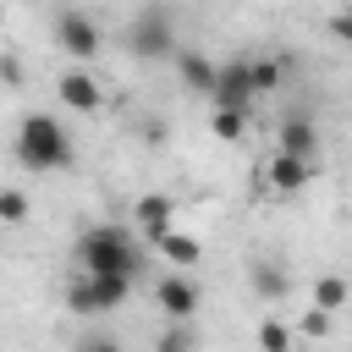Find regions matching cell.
I'll list each match as a JSON object with an SVG mask.
<instances>
[{"label": "cell", "instance_id": "9c48e42d", "mask_svg": "<svg viewBox=\"0 0 352 352\" xmlns=\"http://www.w3.org/2000/svg\"><path fill=\"white\" fill-rule=\"evenodd\" d=\"M170 66H176V82H182L187 94H204V99H209V88H214V60H209L204 50H192V44H176Z\"/></svg>", "mask_w": 352, "mask_h": 352}, {"label": "cell", "instance_id": "d4e9b609", "mask_svg": "<svg viewBox=\"0 0 352 352\" xmlns=\"http://www.w3.org/2000/svg\"><path fill=\"white\" fill-rule=\"evenodd\" d=\"M0 28H6V6H0Z\"/></svg>", "mask_w": 352, "mask_h": 352}, {"label": "cell", "instance_id": "ac0fdd59", "mask_svg": "<svg viewBox=\"0 0 352 352\" xmlns=\"http://www.w3.org/2000/svg\"><path fill=\"white\" fill-rule=\"evenodd\" d=\"M28 220V192L22 187H0V226H22Z\"/></svg>", "mask_w": 352, "mask_h": 352}, {"label": "cell", "instance_id": "603a6c76", "mask_svg": "<svg viewBox=\"0 0 352 352\" xmlns=\"http://www.w3.org/2000/svg\"><path fill=\"white\" fill-rule=\"evenodd\" d=\"M0 82L6 88H22V60L16 55H0Z\"/></svg>", "mask_w": 352, "mask_h": 352}, {"label": "cell", "instance_id": "5bb4252c", "mask_svg": "<svg viewBox=\"0 0 352 352\" xmlns=\"http://www.w3.org/2000/svg\"><path fill=\"white\" fill-rule=\"evenodd\" d=\"M352 302V286L341 280V275H319L314 280V308H330V314H341Z\"/></svg>", "mask_w": 352, "mask_h": 352}, {"label": "cell", "instance_id": "ba28073f", "mask_svg": "<svg viewBox=\"0 0 352 352\" xmlns=\"http://www.w3.org/2000/svg\"><path fill=\"white\" fill-rule=\"evenodd\" d=\"M132 226H138L148 242H160V236L176 226V198H170V192H143V198H132Z\"/></svg>", "mask_w": 352, "mask_h": 352}, {"label": "cell", "instance_id": "4fadbf2b", "mask_svg": "<svg viewBox=\"0 0 352 352\" xmlns=\"http://www.w3.org/2000/svg\"><path fill=\"white\" fill-rule=\"evenodd\" d=\"M275 138H280V148H286V154H308V160L319 154V126H314L308 116H286Z\"/></svg>", "mask_w": 352, "mask_h": 352}, {"label": "cell", "instance_id": "cb8c5ba5", "mask_svg": "<svg viewBox=\"0 0 352 352\" xmlns=\"http://www.w3.org/2000/svg\"><path fill=\"white\" fill-rule=\"evenodd\" d=\"M77 352H121V341H110V336H88V341H77Z\"/></svg>", "mask_w": 352, "mask_h": 352}, {"label": "cell", "instance_id": "44dd1931", "mask_svg": "<svg viewBox=\"0 0 352 352\" xmlns=\"http://www.w3.org/2000/svg\"><path fill=\"white\" fill-rule=\"evenodd\" d=\"M280 77H286V72H280V60H270V55H264V60H253V88H258V94H275V88H280Z\"/></svg>", "mask_w": 352, "mask_h": 352}, {"label": "cell", "instance_id": "7a4b0ae2", "mask_svg": "<svg viewBox=\"0 0 352 352\" xmlns=\"http://www.w3.org/2000/svg\"><path fill=\"white\" fill-rule=\"evenodd\" d=\"M138 264H143V253H138L126 226H88L77 236V270L82 275H132L138 280Z\"/></svg>", "mask_w": 352, "mask_h": 352}, {"label": "cell", "instance_id": "8992f818", "mask_svg": "<svg viewBox=\"0 0 352 352\" xmlns=\"http://www.w3.org/2000/svg\"><path fill=\"white\" fill-rule=\"evenodd\" d=\"M258 99V88H253V60H220L214 66V88H209V104H220V110H248Z\"/></svg>", "mask_w": 352, "mask_h": 352}, {"label": "cell", "instance_id": "ffe728a7", "mask_svg": "<svg viewBox=\"0 0 352 352\" xmlns=\"http://www.w3.org/2000/svg\"><path fill=\"white\" fill-rule=\"evenodd\" d=\"M330 319H336L330 308H314V302H308V314L297 319V330H302L308 341H324V336H330Z\"/></svg>", "mask_w": 352, "mask_h": 352}, {"label": "cell", "instance_id": "52a82bcc", "mask_svg": "<svg viewBox=\"0 0 352 352\" xmlns=\"http://www.w3.org/2000/svg\"><path fill=\"white\" fill-rule=\"evenodd\" d=\"M258 176H264L270 192H286V198H292V192H302V187L314 182V160H308V154H286V148H275V154L264 160Z\"/></svg>", "mask_w": 352, "mask_h": 352}, {"label": "cell", "instance_id": "9a60e30c", "mask_svg": "<svg viewBox=\"0 0 352 352\" xmlns=\"http://www.w3.org/2000/svg\"><path fill=\"white\" fill-rule=\"evenodd\" d=\"M154 248H160V253H165L170 264H198V253H204V248H198V242H192L187 231H176V226H170V231H165V236H160Z\"/></svg>", "mask_w": 352, "mask_h": 352}, {"label": "cell", "instance_id": "2e32d148", "mask_svg": "<svg viewBox=\"0 0 352 352\" xmlns=\"http://www.w3.org/2000/svg\"><path fill=\"white\" fill-rule=\"evenodd\" d=\"M209 126H214V138H220V143H236V138L248 132V110H220V104H214Z\"/></svg>", "mask_w": 352, "mask_h": 352}, {"label": "cell", "instance_id": "6da1fadb", "mask_svg": "<svg viewBox=\"0 0 352 352\" xmlns=\"http://www.w3.org/2000/svg\"><path fill=\"white\" fill-rule=\"evenodd\" d=\"M16 165L33 170V176H50V170H66L72 165V132L55 121V116H22L16 126Z\"/></svg>", "mask_w": 352, "mask_h": 352}, {"label": "cell", "instance_id": "3957f363", "mask_svg": "<svg viewBox=\"0 0 352 352\" xmlns=\"http://www.w3.org/2000/svg\"><path fill=\"white\" fill-rule=\"evenodd\" d=\"M126 50H132L138 60H170V55H176V22H170V11H165L160 0H148V6L132 11V22H126Z\"/></svg>", "mask_w": 352, "mask_h": 352}, {"label": "cell", "instance_id": "8fae6325", "mask_svg": "<svg viewBox=\"0 0 352 352\" xmlns=\"http://www.w3.org/2000/svg\"><path fill=\"white\" fill-rule=\"evenodd\" d=\"M154 302H160V314H165V319H182V324H187V319L198 314V286H192L187 275H176V270H170V275L154 286Z\"/></svg>", "mask_w": 352, "mask_h": 352}, {"label": "cell", "instance_id": "5b68a950", "mask_svg": "<svg viewBox=\"0 0 352 352\" xmlns=\"http://www.w3.org/2000/svg\"><path fill=\"white\" fill-rule=\"evenodd\" d=\"M55 44L77 60V66H88L99 50H104V33H99V22L88 16V11H77V6H66L60 16H55Z\"/></svg>", "mask_w": 352, "mask_h": 352}, {"label": "cell", "instance_id": "277c9868", "mask_svg": "<svg viewBox=\"0 0 352 352\" xmlns=\"http://www.w3.org/2000/svg\"><path fill=\"white\" fill-rule=\"evenodd\" d=\"M126 297H132V275H82V270H77V280L66 286V308H72L77 319L110 314V308H121Z\"/></svg>", "mask_w": 352, "mask_h": 352}, {"label": "cell", "instance_id": "d6986e66", "mask_svg": "<svg viewBox=\"0 0 352 352\" xmlns=\"http://www.w3.org/2000/svg\"><path fill=\"white\" fill-rule=\"evenodd\" d=\"M154 352H192V336L182 319H165V330L154 336Z\"/></svg>", "mask_w": 352, "mask_h": 352}, {"label": "cell", "instance_id": "7402d4cb", "mask_svg": "<svg viewBox=\"0 0 352 352\" xmlns=\"http://www.w3.org/2000/svg\"><path fill=\"white\" fill-rule=\"evenodd\" d=\"M330 38H336V44H346V50H352V6H341V11H336V16H330Z\"/></svg>", "mask_w": 352, "mask_h": 352}, {"label": "cell", "instance_id": "e0dca14e", "mask_svg": "<svg viewBox=\"0 0 352 352\" xmlns=\"http://www.w3.org/2000/svg\"><path fill=\"white\" fill-rule=\"evenodd\" d=\"M258 352H292V330L280 324V319H258Z\"/></svg>", "mask_w": 352, "mask_h": 352}, {"label": "cell", "instance_id": "7c38bea8", "mask_svg": "<svg viewBox=\"0 0 352 352\" xmlns=\"http://www.w3.org/2000/svg\"><path fill=\"white\" fill-rule=\"evenodd\" d=\"M248 286H253V297H258V302H286L292 275H286L275 258H253V264H248Z\"/></svg>", "mask_w": 352, "mask_h": 352}, {"label": "cell", "instance_id": "30bf717a", "mask_svg": "<svg viewBox=\"0 0 352 352\" xmlns=\"http://www.w3.org/2000/svg\"><path fill=\"white\" fill-rule=\"evenodd\" d=\"M55 94H60V104H72V110H82V116H94V110L104 104V88L94 82V72H88V66H72V72H60Z\"/></svg>", "mask_w": 352, "mask_h": 352}]
</instances>
